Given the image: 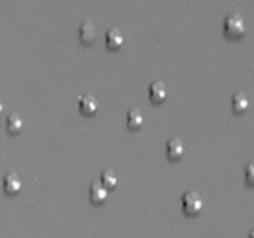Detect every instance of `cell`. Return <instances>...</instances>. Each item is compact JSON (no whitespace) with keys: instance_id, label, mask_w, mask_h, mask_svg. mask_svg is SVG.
Wrapping results in <instances>:
<instances>
[{"instance_id":"1","label":"cell","mask_w":254,"mask_h":238,"mask_svg":"<svg viewBox=\"0 0 254 238\" xmlns=\"http://www.w3.org/2000/svg\"><path fill=\"white\" fill-rule=\"evenodd\" d=\"M223 30L224 35L230 39H239L245 33V24L241 15L238 14H229L226 15L223 21Z\"/></svg>"},{"instance_id":"2","label":"cell","mask_w":254,"mask_h":238,"mask_svg":"<svg viewBox=\"0 0 254 238\" xmlns=\"http://www.w3.org/2000/svg\"><path fill=\"white\" fill-rule=\"evenodd\" d=\"M181 205H183V210L186 214L194 216L202 210L203 202L197 192H186L181 198Z\"/></svg>"},{"instance_id":"3","label":"cell","mask_w":254,"mask_h":238,"mask_svg":"<svg viewBox=\"0 0 254 238\" xmlns=\"http://www.w3.org/2000/svg\"><path fill=\"white\" fill-rule=\"evenodd\" d=\"M2 186H3V190H5V193L6 195H17V193H20L21 192V189H23V183H21V178L17 175V174H14V172H8L5 177H3V183H2Z\"/></svg>"},{"instance_id":"4","label":"cell","mask_w":254,"mask_h":238,"mask_svg":"<svg viewBox=\"0 0 254 238\" xmlns=\"http://www.w3.org/2000/svg\"><path fill=\"white\" fill-rule=\"evenodd\" d=\"M148 96H150L151 102L162 103L168 97V88H166V85L162 81H154L148 87Z\"/></svg>"},{"instance_id":"5","label":"cell","mask_w":254,"mask_h":238,"mask_svg":"<svg viewBox=\"0 0 254 238\" xmlns=\"http://www.w3.org/2000/svg\"><path fill=\"white\" fill-rule=\"evenodd\" d=\"M97 38V27L91 21H84L79 26V39L82 44H93Z\"/></svg>"},{"instance_id":"6","label":"cell","mask_w":254,"mask_h":238,"mask_svg":"<svg viewBox=\"0 0 254 238\" xmlns=\"http://www.w3.org/2000/svg\"><path fill=\"white\" fill-rule=\"evenodd\" d=\"M78 106H79V111L84 115H93V114L97 112L99 103H97V99L93 94H84V96L79 97Z\"/></svg>"},{"instance_id":"7","label":"cell","mask_w":254,"mask_h":238,"mask_svg":"<svg viewBox=\"0 0 254 238\" xmlns=\"http://www.w3.org/2000/svg\"><path fill=\"white\" fill-rule=\"evenodd\" d=\"M184 152H186V146L178 138H174L166 144V155L171 160H180L184 156Z\"/></svg>"},{"instance_id":"8","label":"cell","mask_w":254,"mask_h":238,"mask_svg":"<svg viewBox=\"0 0 254 238\" xmlns=\"http://www.w3.org/2000/svg\"><path fill=\"white\" fill-rule=\"evenodd\" d=\"M108 195H109V190L102 186L100 183H93L88 189V196H90V201L93 204H103L106 199H108Z\"/></svg>"},{"instance_id":"9","label":"cell","mask_w":254,"mask_h":238,"mask_svg":"<svg viewBox=\"0 0 254 238\" xmlns=\"http://www.w3.org/2000/svg\"><path fill=\"white\" fill-rule=\"evenodd\" d=\"M124 36L118 29H111L106 32V47L112 51H117L123 47Z\"/></svg>"},{"instance_id":"10","label":"cell","mask_w":254,"mask_h":238,"mask_svg":"<svg viewBox=\"0 0 254 238\" xmlns=\"http://www.w3.org/2000/svg\"><path fill=\"white\" fill-rule=\"evenodd\" d=\"M126 122H127V126H129L130 129H139L144 125V115L138 108H133V109H130L129 112H127Z\"/></svg>"},{"instance_id":"11","label":"cell","mask_w":254,"mask_h":238,"mask_svg":"<svg viewBox=\"0 0 254 238\" xmlns=\"http://www.w3.org/2000/svg\"><path fill=\"white\" fill-rule=\"evenodd\" d=\"M6 128H8V131H9L12 135H18V134L23 131V128H24V120L21 118V115L17 114V112L11 114V115L6 118Z\"/></svg>"},{"instance_id":"12","label":"cell","mask_w":254,"mask_h":238,"mask_svg":"<svg viewBox=\"0 0 254 238\" xmlns=\"http://www.w3.org/2000/svg\"><path fill=\"white\" fill-rule=\"evenodd\" d=\"M100 184L108 190H112L118 186V175L112 169H106L100 174Z\"/></svg>"},{"instance_id":"13","label":"cell","mask_w":254,"mask_h":238,"mask_svg":"<svg viewBox=\"0 0 254 238\" xmlns=\"http://www.w3.org/2000/svg\"><path fill=\"white\" fill-rule=\"evenodd\" d=\"M232 106H233V111L236 112H244L248 106V99L244 93H238L233 96V100H232Z\"/></svg>"},{"instance_id":"14","label":"cell","mask_w":254,"mask_h":238,"mask_svg":"<svg viewBox=\"0 0 254 238\" xmlns=\"http://www.w3.org/2000/svg\"><path fill=\"white\" fill-rule=\"evenodd\" d=\"M245 181L251 186H254V162L250 163L247 168H245Z\"/></svg>"},{"instance_id":"15","label":"cell","mask_w":254,"mask_h":238,"mask_svg":"<svg viewBox=\"0 0 254 238\" xmlns=\"http://www.w3.org/2000/svg\"><path fill=\"white\" fill-rule=\"evenodd\" d=\"M3 111H5V103H3V100L0 99V115L3 114Z\"/></svg>"},{"instance_id":"16","label":"cell","mask_w":254,"mask_h":238,"mask_svg":"<svg viewBox=\"0 0 254 238\" xmlns=\"http://www.w3.org/2000/svg\"><path fill=\"white\" fill-rule=\"evenodd\" d=\"M248 238H254V231H253V232L250 234V237H248Z\"/></svg>"}]
</instances>
